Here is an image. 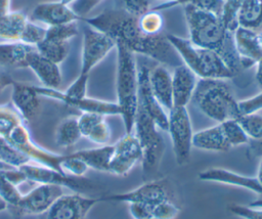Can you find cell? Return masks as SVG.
Here are the masks:
<instances>
[{"label":"cell","instance_id":"cell-1","mask_svg":"<svg viewBox=\"0 0 262 219\" xmlns=\"http://www.w3.org/2000/svg\"><path fill=\"white\" fill-rule=\"evenodd\" d=\"M87 26L98 30L116 42L125 45L134 54H141L161 64L175 68L182 64V60L169 42L167 35L150 36L143 33L134 17L120 8L105 9L92 17L82 18Z\"/></svg>","mask_w":262,"mask_h":219},{"label":"cell","instance_id":"cell-2","mask_svg":"<svg viewBox=\"0 0 262 219\" xmlns=\"http://www.w3.org/2000/svg\"><path fill=\"white\" fill-rule=\"evenodd\" d=\"M183 10L190 42L215 51L234 76L242 73L244 69L234 47L233 33L224 27L220 16L203 11L188 3L183 4Z\"/></svg>","mask_w":262,"mask_h":219},{"label":"cell","instance_id":"cell-3","mask_svg":"<svg viewBox=\"0 0 262 219\" xmlns=\"http://www.w3.org/2000/svg\"><path fill=\"white\" fill-rule=\"evenodd\" d=\"M117 103L126 133H132L138 106V69L136 57L125 45L116 42Z\"/></svg>","mask_w":262,"mask_h":219},{"label":"cell","instance_id":"cell-4","mask_svg":"<svg viewBox=\"0 0 262 219\" xmlns=\"http://www.w3.org/2000/svg\"><path fill=\"white\" fill-rule=\"evenodd\" d=\"M191 102L203 115L218 123L241 116L237 100L225 80H198Z\"/></svg>","mask_w":262,"mask_h":219},{"label":"cell","instance_id":"cell-5","mask_svg":"<svg viewBox=\"0 0 262 219\" xmlns=\"http://www.w3.org/2000/svg\"><path fill=\"white\" fill-rule=\"evenodd\" d=\"M167 38L182 62L200 79L227 80L235 77L215 51L196 46L189 39L173 34L167 35Z\"/></svg>","mask_w":262,"mask_h":219},{"label":"cell","instance_id":"cell-6","mask_svg":"<svg viewBox=\"0 0 262 219\" xmlns=\"http://www.w3.org/2000/svg\"><path fill=\"white\" fill-rule=\"evenodd\" d=\"M133 131H135L134 134L142 149V173L147 178L158 171L164 155L165 143L160 129L139 104Z\"/></svg>","mask_w":262,"mask_h":219},{"label":"cell","instance_id":"cell-7","mask_svg":"<svg viewBox=\"0 0 262 219\" xmlns=\"http://www.w3.org/2000/svg\"><path fill=\"white\" fill-rule=\"evenodd\" d=\"M4 139H6L11 145L27 156L31 162L49 167L62 174H66L63 172L62 166L64 161L68 159L69 154L61 155L53 152L37 144L32 139L25 122L16 125Z\"/></svg>","mask_w":262,"mask_h":219},{"label":"cell","instance_id":"cell-8","mask_svg":"<svg viewBox=\"0 0 262 219\" xmlns=\"http://www.w3.org/2000/svg\"><path fill=\"white\" fill-rule=\"evenodd\" d=\"M175 162L179 166L190 160L192 148V127L186 106H173L168 112V129Z\"/></svg>","mask_w":262,"mask_h":219},{"label":"cell","instance_id":"cell-9","mask_svg":"<svg viewBox=\"0 0 262 219\" xmlns=\"http://www.w3.org/2000/svg\"><path fill=\"white\" fill-rule=\"evenodd\" d=\"M63 192V187L55 184H38L29 192L23 194L19 202L8 208L10 214L19 219L24 216L41 215Z\"/></svg>","mask_w":262,"mask_h":219},{"label":"cell","instance_id":"cell-10","mask_svg":"<svg viewBox=\"0 0 262 219\" xmlns=\"http://www.w3.org/2000/svg\"><path fill=\"white\" fill-rule=\"evenodd\" d=\"M171 195L172 188L170 185V181L166 178H161L146 181L144 184L127 192L101 195L99 196V201L127 204L143 203L148 205H156L160 202L171 200Z\"/></svg>","mask_w":262,"mask_h":219},{"label":"cell","instance_id":"cell-11","mask_svg":"<svg viewBox=\"0 0 262 219\" xmlns=\"http://www.w3.org/2000/svg\"><path fill=\"white\" fill-rule=\"evenodd\" d=\"M116 48V41L108 35L86 26L83 31L81 70L79 75L89 76L90 72Z\"/></svg>","mask_w":262,"mask_h":219},{"label":"cell","instance_id":"cell-12","mask_svg":"<svg viewBox=\"0 0 262 219\" xmlns=\"http://www.w3.org/2000/svg\"><path fill=\"white\" fill-rule=\"evenodd\" d=\"M18 169L25 173L28 181H32L38 184L60 185L63 188H69L79 193L85 192L93 187L92 182L88 179L62 174L54 169L33 162L27 163L18 167Z\"/></svg>","mask_w":262,"mask_h":219},{"label":"cell","instance_id":"cell-13","mask_svg":"<svg viewBox=\"0 0 262 219\" xmlns=\"http://www.w3.org/2000/svg\"><path fill=\"white\" fill-rule=\"evenodd\" d=\"M99 202V198L84 196L79 192L62 193L38 219H85Z\"/></svg>","mask_w":262,"mask_h":219},{"label":"cell","instance_id":"cell-14","mask_svg":"<svg viewBox=\"0 0 262 219\" xmlns=\"http://www.w3.org/2000/svg\"><path fill=\"white\" fill-rule=\"evenodd\" d=\"M142 161V149L135 134L126 133L114 144V152L108 166V173L117 176L128 174Z\"/></svg>","mask_w":262,"mask_h":219},{"label":"cell","instance_id":"cell-15","mask_svg":"<svg viewBox=\"0 0 262 219\" xmlns=\"http://www.w3.org/2000/svg\"><path fill=\"white\" fill-rule=\"evenodd\" d=\"M36 91L39 93L40 96L49 97L58 101L63 102L64 104L72 106L81 113H95L102 115L104 117L106 116H120L121 111L120 106L117 102H111L106 100H101L97 98H91L88 96H85L80 99H73L68 98L63 95L62 91H59L58 89H51L41 86H35Z\"/></svg>","mask_w":262,"mask_h":219},{"label":"cell","instance_id":"cell-16","mask_svg":"<svg viewBox=\"0 0 262 219\" xmlns=\"http://www.w3.org/2000/svg\"><path fill=\"white\" fill-rule=\"evenodd\" d=\"M138 69V104L151 118L161 131L168 129V113L162 107L154 96L149 80V67L146 63L137 64Z\"/></svg>","mask_w":262,"mask_h":219},{"label":"cell","instance_id":"cell-17","mask_svg":"<svg viewBox=\"0 0 262 219\" xmlns=\"http://www.w3.org/2000/svg\"><path fill=\"white\" fill-rule=\"evenodd\" d=\"M30 20L51 27L77 23L82 18L74 12L70 5H66L60 1H50L37 4L31 13Z\"/></svg>","mask_w":262,"mask_h":219},{"label":"cell","instance_id":"cell-18","mask_svg":"<svg viewBox=\"0 0 262 219\" xmlns=\"http://www.w3.org/2000/svg\"><path fill=\"white\" fill-rule=\"evenodd\" d=\"M11 88L12 106L25 122L34 120L41 107V96L36 91L35 85L14 81Z\"/></svg>","mask_w":262,"mask_h":219},{"label":"cell","instance_id":"cell-19","mask_svg":"<svg viewBox=\"0 0 262 219\" xmlns=\"http://www.w3.org/2000/svg\"><path fill=\"white\" fill-rule=\"evenodd\" d=\"M233 42L244 71L262 59V47L259 44L257 31L238 27L233 32Z\"/></svg>","mask_w":262,"mask_h":219},{"label":"cell","instance_id":"cell-20","mask_svg":"<svg viewBox=\"0 0 262 219\" xmlns=\"http://www.w3.org/2000/svg\"><path fill=\"white\" fill-rule=\"evenodd\" d=\"M199 179L205 182H215L234 185L253 191L255 193L262 194V187L260 186L256 177L242 175L228 169L210 168L204 170L199 173Z\"/></svg>","mask_w":262,"mask_h":219},{"label":"cell","instance_id":"cell-21","mask_svg":"<svg viewBox=\"0 0 262 219\" xmlns=\"http://www.w3.org/2000/svg\"><path fill=\"white\" fill-rule=\"evenodd\" d=\"M172 90L174 106H186L193 95L198 83L195 74L184 63L173 69Z\"/></svg>","mask_w":262,"mask_h":219},{"label":"cell","instance_id":"cell-22","mask_svg":"<svg viewBox=\"0 0 262 219\" xmlns=\"http://www.w3.org/2000/svg\"><path fill=\"white\" fill-rule=\"evenodd\" d=\"M148 80L154 96L168 113L174 106L172 74L166 65L159 63L152 69H149Z\"/></svg>","mask_w":262,"mask_h":219},{"label":"cell","instance_id":"cell-23","mask_svg":"<svg viewBox=\"0 0 262 219\" xmlns=\"http://www.w3.org/2000/svg\"><path fill=\"white\" fill-rule=\"evenodd\" d=\"M78 125L82 137L98 145L108 144L112 131L104 116L95 113H81L78 117Z\"/></svg>","mask_w":262,"mask_h":219},{"label":"cell","instance_id":"cell-24","mask_svg":"<svg viewBox=\"0 0 262 219\" xmlns=\"http://www.w3.org/2000/svg\"><path fill=\"white\" fill-rule=\"evenodd\" d=\"M28 68L36 75L43 87L58 89L62 82L59 64L42 56L35 49L28 59Z\"/></svg>","mask_w":262,"mask_h":219},{"label":"cell","instance_id":"cell-25","mask_svg":"<svg viewBox=\"0 0 262 219\" xmlns=\"http://www.w3.org/2000/svg\"><path fill=\"white\" fill-rule=\"evenodd\" d=\"M35 49V46L21 42H0V65L28 68V59Z\"/></svg>","mask_w":262,"mask_h":219},{"label":"cell","instance_id":"cell-26","mask_svg":"<svg viewBox=\"0 0 262 219\" xmlns=\"http://www.w3.org/2000/svg\"><path fill=\"white\" fill-rule=\"evenodd\" d=\"M192 146L207 151L222 152L231 147L227 143L219 124L193 133Z\"/></svg>","mask_w":262,"mask_h":219},{"label":"cell","instance_id":"cell-27","mask_svg":"<svg viewBox=\"0 0 262 219\" xmlns=\"http://www.w3.org/2000/svg\"><path fill=\"white\" fill-rule=\"evenodd\" d=\"M28 21L29 17L25 12L9 11L0 19V40L19 42Z\"/></svg>","mask_w":262,"mask_h":219},{"label":"cell","instance_id":"cell-28","mask_svg":"<svg viewBox=\"0 0 262 219\" xmlns=\"http://www.w3.org/2000/svg\"><path fill=\"white\" fill-rule=\"evenodd\" d=\"M78 156L83 160L89 169H94L100 172H108L110 162L114 152V144L100 145L94 148L77 150Z\"/></svg>","mask_w":262,"mask_h":219},{"label":"cell","instance_id":"cell-29","mask_svg":"<svg viewBox=\"0 0 262 219\" xmlns=\"http://www.w3.org/2000/svg\"><path fill=\"white\" fill-rule=\"evenodd\" d=\"M238 27L258 31L262 29V0H244L238 14Z\"/></svg>","mask_w":262,"mask_h":219},{"label":"cell","instance_id":"cell-30","mask_svg":"<svg viewBox=\"0 0 262 219\" xmlns=\"http://www.w3.org/2000/svg\"><path fill=\"white\" fill-rule=\"evenodd\" d=\"M82 138V134L78 125V117L70 116L64 118L58 124L54 140L59 147H71Z\"/></svg>","mask_w":262,"mask_h":219},{"label":"cell","instance_id":"cell-31","mask_svg":"<svg viewBox=\"0 0 262 219\" xmlns=\"http://www.w3.org/2000/svg\"><path fill=\"white\" fill-rule=\"evenodd\" d=\"M69 46L70 42H60L44 39L36 46V49L45 58L57 64H60L69 54Z\"/></svg>","mask_w":262,"mask_h":219},{"label":"cell","instance_id":"cell-32","mask_svg":"<svg viewBox=\"0 0 262 219\" xmlns=\"http://www.w3.org/2000/svg\"><path fill=\"white\" fill-rule=\"evenodd\" d=\"M218 124L230 147H235L250 142L248 135L246 134L236 119L225 120Z\"/></svg>","mask_w":262,"mask_h":219},{"label":"cell","instance_id":"cell-33","mask_svg":"<svg viewBox=\"0 0 262 219\" xmlns=\"http://www.w3.org/2000/svg\"><path fill=\"white\" fill-rule=\"evenodd\" d=\"M139 29L146 35L156 36L162 34L164 27V17L159 10L149 9L139 17H137Z\"/></svg>","mask_w":262,"mask_h":219},{"label":"cell","instance_id":"cell-34","mask_svg":"<svg viewBox=\"0 0 262 219\" xmlns=\"http://www.w3.org/2000/svg\"><path fill=\"white\" fill-rule=\"evenodd\" d=\"M0 161L14 168H18L31 162L27 156L2 137H0Z\"/></svg>","mask_w":262,"mask_h":219},{"label":"cell","instance_id":"cell-35","mask_svg":"<svg viewBox=\"0 0 262 219\" xmlns=\"http://www.w3.org/2000/svg\"><path fill=\"white\" fill-rule=\"evenodd\" d=\"M236 120L250 140H262V115H242Z\"/></svg>","mask_w":262,"mask_h":219},{"label":"cell","instance_id":"cell-36","mask_svg":"<svg viewBox=\"0 0 262 219\" xmlns=\"http://www.w3.org/2000/svg\"><path fill=\"white\" fill-rule=\"evenodd\" d=\"M78 33L79 29L77 23L51 26L46 27V35L44 39L60 42H70V40L75 38Z\"/></svg>","mask_w":262,"mask_h":219},{"label":"cell","instance_id":"cell-37","mask_svg":"<svg viewBox=\"0 0 262 219\" xmlns=\"http://www.w3.org/2000/svg\"><path fill=\"white\" fill-rule=\"evenodd\" d=\"M21 122L25 121L13 106L0 105V137L6 138L9 132Z\"/></svg>","mask_w":262,"mask_h":219},{"label":"cell","instance_id":"cell-38","mask_svg":"<svg viewBox=\"0 0 262 219\" xmlns=\"http://www.w3.org/2000/svg\"><path fill=\"white\" fill-rule=\"evenodd\" d=\"M244 0H225L220 18L224 27L231 33L238 28L237 14Z\"/></svg>","mask_w":262,"mask_h":219},{"label":"cell","instance_id":"cell-39","mask_svg":"<svg viewBox=\"0 0 262 219\" xmlns=\"http://www.w3.org/2000/svg\"><path fill=\"white\" fill-rule=\"evenodd\" d=\"M23 193L18 186L10 182L0 171V198L6 203L7 209L15 206L21 199Z\"/></svg>","mask_w":262,"mask_h":219},{"label":"cell","instance_id":"cell-40","mask_svg":"<svg viewBox=\"0 0 262 219\" xmlns=\"http://www.w3.org/2000/svg\"><path fill=\"white\" fill-rule=\"evenodd\" d=\"M45 35H46V27H42L37 23L30 20L29 18V21L23 32L19 42L36 47L40 42L44 40Z\"/></svg>","mask_w":262,"mask_h":219},{"label":"cell","instance_id":"cell-41","mask_svg":"<svg viewBox=\"0 0 262 219\" xmlns=\"http://www.w3.org/2000/svg\"><path fill=\"white\" fill-rule=\"evenodd\" d=\"M151 1L152 0H116V7L134 17H139L150 9Z\"/></svg>","mask_w":262,"mask_h":219},{"label":"cell","instance_id":"cell-42","mask_svg":"<svg viewBox=\"0 0 262 219\" xmlns=\"http://www.w3.org/2000/svg\"><path fill=\"white\" fill-rule=\"evenodd\" d=\"M180 213V208L171 200L160 202L152 207L154 219H175Z\"/></svg>","mask_w":262,"mask_h":219},{"label":"cell","instance_id":"cell-43","mask_svg":"<svg viewBox=\"0 0 262 219\" xmlns=\"http://www.w3.org/2000/svg\"><path fill=\"white\" fill-rule=\"evenodd\" d=\"M89 76L78 75V77L72 82V84L62 91L63 95L68 98L80 99L87 96V87H88Z\"/></svg>","mask_w":262,"mask_h":219},{"label":"cell","instance_id":"cell-44","mask_svg":"<svg viewBox=\"0 0 262 219\" xmlns=\"http://www.w3.org/2000/svg\"><path fill=\"white\" fill-rule=\"evenodd\" d=\"M225 0H186L185 3H188L203 11L213 13L220 16ZM184 3V4H185Z\"/></svg>","mask_w":262,"mask_h":219},{"label":"cell","instance_id":"cell-45","mask_svg":"<svg viewBox=\"0 0 262 219\" xmlns=\"http://www.w3.org/2000/svg\"><path fill=\"white\" fill-rule=\"evenodd\" d=\"M238 104V111L241 116L242 115H249L258 113L262 110V90L260 93L237 101Z\"/></svg>","mask_w":262,"mask_h":219},{"label":"cell","instance_id":"cell-46","mask_svg":"<svg viewBox=\"0 0 262 219\" xmlns=\"http://www.w3.org/2000/svg\"><path fill=\"white\" fill-rule=\"evenodd\" d=\"M228 210L242 219H262V208H254L244 205H230Z\"/></svg>","mask_w":262,"mask_h":219},{"label":"cell","instance_id":"cell-47","mask_svg":"<svg viewBox=\"0 0 262 219\" xmlns=\"http://www.w3.org/2000/svg\"><path fill=\"white\" fill-rule=\"evenodd\" d=\"M129 213L133 219H149L152 218L154 205L143 203H131L128 204Z\"/></svg>","mask_w":262,"mask_h":219},{"label":"cell","instance_id":"cell-48","mask_svg":"<svg viewBox=\"0 0 262 219\" xmlns=\"http://www.w3.org/2000/svg\"><path fill=\"white\" fill-rule=\"evenodd\" d=\"M102 1L103 0H76L70 6L77 15H79L81 18H84Z\"/></svg>","mask_w":262,"mask_h":219},{"label":"cell","instance_id":"cell-49","mask_svg":"<svg viewBox=\"0 0 262 219\" xmlns=\"http://www.w3.org/2000/svg\"><path fill=\"white\" fill-rule=\"evenodd\" d=\"M1 172L10 182H12L16 186H19L21 183L28 181L25 173L18 168H10Z\"/></svg>","mask_w":262,"mask_h":219},{"label":"cell","instance_id":"cell-50","mask_svg":"<svg viewBox=\"0 0 262 219\" xmlns=\"http://www.w3.org/2000/svg\"><path fill=\"white\" fill-rule=\"evenodd\" d=\"M14 81L15 80H13L10 75L4 72H0V93L8 86H11Z\"/></svg>","mask_w":262,"mask_h":219},{"label":"cell","instance_id":"cell-51","mask_svg":"<svg viewBox=\"0 0 262 219\" xmlns=\"http://www.w3.org/2000/svg\"><path fill=\"white\" fill-rule=\"evenodd\" d=\"M249 144H251V150L254 155L262 157V140H250Z\"/></svg>","mask_w":262,"mask_h":219},{"label":"cell","instance_id":"cell-52","mask_svg":"<svg viewBox=\"0 0 262 219\" xmlns=\"http://www.w3.org/2000/svg\"><path fill=\"white\" fill-rule=\"evenodd\" d=\"M11 0H0V19L10 11Z\"/></svg>","mask_w":262,"mask_h":219},{"label":"cell","instance_id":"cell-53","mask_svg":"<svg viewBox=\"0 0 262 219\" xmlns=\"http://www.w3.org/2000/svg\"><path fill=\"white\" fill-rule=\"evenodd\" d=\"M256 73H255V80L257 82V85L262 90V59L257 62Z\"/></svg>","mask_w":262,"mask_h":219},{"label":"cell","instance_id":"cell-54","mask_svg":"<svg viewBox=\"0 0 262 219\" xmlns=\"http://www.w3.org/2000/svg\"><path fill=\"white\" fill-rule=\"evenodd\" d=\"M152 1H154V0H152ZM166 1H167L166 3L162 4L161 6H158L157 8H154V9L159 10V9H160V8H162V7H170V6H172V5H176V4H184L186 0H166Z\"/></svg>","mask_w":262,"mask_h":219},{"label":"cell","instance_id":"cell-55","mask_svg":"<svg viewBox=\"0 0 262 219\" xmlns=\"http://www.w3.org/2000/svg\"><path fill=\"white\" fill-rule=\"evenodd\" d=\"M256 179L258 180V182H259L260 186L262 187V157H261L260 162H259V166H258V171H257Z\"/></svg>","mask_w":262,"mask_h":219},{"label":"cell","instance_id":"cell-56","mask_svg":"<svg viewBox=\"0 0 262 219\" xmlns=\"http://www.w3.org/2000/svg\"><path fill=\"white\" fill-rule=\"evenodd\" d=\"M249 206L254 208H262V199H258L256 201H253L249 204Z\"/></svg>","mask_w":262,"mask_h":219},{"label":"cell","instance_id":"cell-57","mask_svg":"<svg viewBox=\"0 0 262 219\" xmlns=\"http://www.w3.org/2000/svg\"><path fill=\"white\" fill-rule=\"evenodd\" d=\"M10 168H14V167H11V166H9V165H7V164H5V163L0 161V171H4V170L10 169Z\"/></svg>","mask_w":262,"mask_h":219},{"label":"cell","instance_id":"cell-58","mask_svg":"<svg viewBox=\"0 0 262 219\" xmlns=\"http://www.w3.org/2000/svg\"><path fill=\"white\" fill-rule=\"evenodd\" d=\"M5 210H7V205H6V203L0 198V213L3 212V211H5Z\"/></svg>","mask_w":262,"mask_h":219},{"label":"cell","instance_id":"cell-59","mask_svg":"<svg viewBox=\"0 0 262 219\" xmlns=\"http://www.w3.org/2000/svg\"><path fill=\"white\" fill-rule=\"evenodd\" d=\"M60 2H62L63 4H66V5H71L72 3H74L76 0H59Z\"/></svg>","mask_w":262,"mask_h":219},{"label":"cell","instance_id":"cell-60","mask_svg":"<svg viewBox=\"0 0 262 219\" xmlns=\"http://www.w3.org/2000/svg\"><path fill=\"white\" fill-rule=\"evenodd\" d=\"M149 219H154V218H149Z\"/></svg>","mask_w":262,"mask_h":219}]
</instances>
